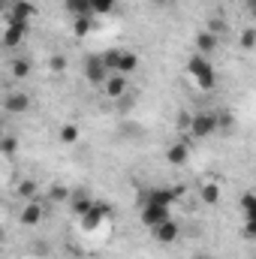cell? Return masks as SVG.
<instances>
[{
    "instance_id": "cell-3",
    "label": "cell",
    "mask_w": 256,
    "mask_h": 259,
    "mask_svg": "<svg viewBox=\"0 0 256 259\" xmlns=\"http://www.w3.org/2000/svg\"><path fill=\"white\" fill-rule=\"evenodd\" d=\"M220 130V112H196L190 118L193 139H208Z\"/></svg>"
},
{
    "instance_id": "cell-8",
    "label": "cell",
    "mask_w": 256,
    "mask_h": 259,
    "mask_svg": "<svg viewBox=\"0 0 256 259\" xmlns=\"http://www.w3.org/2000/svg\"><path fill=\"white\" fill-rule=\"evenodd\" d=\"M139 220H142V226H148V229L154 232L160 223L172 220V214H169V208H163V205H142V211H139Z\"/></svg>"
},
{
    "instance_id": "cell-13",
    "label": "cell",
    "mask_w": 256,
    "mask_h": 259,
    "mask_svg": "<svg viewBox=\"0 0 256 259\" xmlns=\"http://www.w3.org/2000/svg\"><path fill=\"white\" fill-rule=\"evenodd\" d=\"M217 46H220V36H217V33H211V30H199V33H196V55L211 58V55L217 52Z\"/></svg>"
},
{
    "instance_id": "cell-29",
    "label": "cell",
    "mask_w": 256,
    "mask_h": 259,
    "mask_svg": "<svg viewBox=\"0 0 256 259\" xmlns=\"http://www.w3.org/2000/svg\"><path fill=\"white\" fill-rule=\"evenodd\" d=\"M244 3H247V9H250V12L256 15V0H244Z\"/></svg>"
},
{
    "instance_id": "cell-12",
    "label": "cell",
    "mask_w": 256,
    "mask_h": 259,
    "mask_svg": "<svg viewBox=\"0 0 256 259\" xmlns=\"http://www.w3.org/2000/svg\"><path fill=\"white\" fill-rule=\"evenodd\" d=\"M42 214H46L42 202H39V199H30V202H24V208H21L18 220H21V226H36V223L42 220Z\"/></svg>"
},
{
    "instance_id": "cell-10",
    "label": "cell",
    "mask_w": 256,
    "mask_h": 259,
    "mask_svg": "<svg viewBox=\"0 0 256 259\" xmlns=\"http://www.w3.org/2000/svg\"><path fill=\"white\" fill-rule=\"evenodd\" d=\"M241 214H244V235L256 238V193L241 196Z\"/></svg>"
},
{
    "instance_id": "cell-9",
    "label": "cell",
    "mask_w": 256,
    "mask_h": 259,
    "mask_svg": "<svg viewBox=\"0 0 256 259\" xmlns=\"http://www.w3.org/2000/svg\"><path fill=\"white\" fill-rule=\"evenodd\" d=\"M181 196L178 187H154V190H145L142 196V205H163V208H172V202Z\"/></svg>"
},
{
    "instance_id": "cell-23",
    "label": "cell",
    "mask_w": 256,
    "mask_h": 259,
    "mask_svg": "<svg viewBox=\"0 0 256 259\" xmlns=\"http://www.w3.org/2000/svg\"><path fill=\"white\" fill-rule=\"evenodd\" d=\"M91 6H94V15H109L118 6V0H91Z\"/></svg>"
},
{
    "instance_id": "cell-18",
    "label": "cell",
    "mask_w": 256,
    "mask_h": 259,
    "mask_svg": "<svg viewBox=\"0 0 256 259\" xmlns=\"http://www.w3.org/2000/svg\"><path fill=\"white\" fill-rule=\"evenodd\" d=\"M94 202H97V199H91L88 193H81V190H75V193L69 196V202H66V205H69V211H72L75 217H81V214H88V211L94 208Z\"/></svg>"
},
{
    "instance_id": "cell-14",
    "label": "cell",
    "mask_w": 256,
    "mask_h": 259,
    "mask_svg": "<svg viewBox=\"0 0 256 259\" xmlns=\"http://www.w3.org/2000/svg\"><path fill=\"white\" fill-rule=\"evenodd\" d=\"M3 109H6L9 115H21V112L30 109V97H27L24 91H12V94H6V100H3Z\"/></svg>"
},
{
    "instance_id": "cell-26",
    "label": "cell",
    "mask_w": 256,
    "mask_h": 259,
    "mask_svg": "<svg viewBox=\"0 0 256 259\" xmlns=\"http://www.w3.org/2000/svg\"><path fill=\"white\" fill-rule=\"evenodd\" d=\"M0 154H3V157H12V154H15V139H12V136H3V142H0Z\"/></svg>"
},
{
    "instance_id": "cell-16",
    "label": "cell",
    "mask_w": 256,
    "mask_h": 259,
    "mask_svg": "<svg viewBox=\"0 0 256 259\" xmlns=\"http://www.w3.org/2000/svg\"><path fill=\"white\" fill-rule=\"evenodd\" d=\"M30 15H33V3L30 0H12L6 6V18H12V21H30Z\"/></svg>"
},
{
    "instance_id": "cell-21",
    "label": "cell",
    "mask_w": 256,
    "mask_h": 259,
    "mask_svg": "<svg viewBox=\"0 0 256 259\" xmlns=\"http://www.w3.org/2000/svg\"><path fill=\"white\" fill-rule=\"evenodd\" d=\"M9 72H12V78H27L30 75V64L24 61V58H12V66H9Z\"/></svg>"
},
{
    "instance_id": "cell-11",
    "label": "cell",
    "mask_w": 256,
    "mask_h": 259,
    "mask_svg": "<svg viewBox=\"0 0 256 259\" xmlns=\"http://www.w3.org/2000/svg\"><path fill=\"white\" fill-rule=\"evenodd\" d=\"M199 199H202V205H217V202L223 199L220 181H217V178H205V181L199 184Z\"/></svg>"
},
{
    "instance_id": "cell-24",
    "label": "cell",
    "mask_w": 256,
    "mask_h": 259,
    "mask_svg": "<svg viewBox=\"0 0 256 259\" xmlns=\"http://www.w3.org/2000/svg\"><path fill=\"white\" fill-rule=\"evenodd\" d=\"M238 46H241L244 52H250V49H256V27H247V30L241 33V39H238Z\"/></svg>"
},
{
    "instance_id": "cell-1",
    "label": "cell",
    "mask_w": 256,
    "mask_h": 259,
    "mask_svg": "<svg viewBox=\"0 0 256 259\" xmlns=\"http://www.w3.org/2000/svg\"><path fill=\"white\" fill-rule=\"evenodd\" d=\"M187 75L193 78V84L199 91H205V94H211L217 88V69H214V64L205 55H196L193 52L190 58H187Z\"/></svg>"
},
{
    "instance_id": "cell-2",
    "label": "cell",
    "mask_w": 256,
    "mask_h": 259,
    "mask_svg": "<svg viewBox=\"0 0 256 259\" xmlns=\"http://www.w3.org/2000/svg\"><path fill=\"white\" fill-rule=\"evenodd\" d=\"M103 58H106L112 72H121V75H130L139 66V55L130 49H109V52H103Z\"/></svg>"
},
{
    "instance_id": "cell-27",
    "label": "cell",
    "mask_w": 256,
    "mask_h": 259,
    "mask_svg": "<svg viewBox=\"0 0 256 259\" xmlns=\"http://www.w3.org/2000/svg\"><path fill=\"white\" fill-rule=\"evenodd\" d=\"M69 190H64V187H52V193H49V199H55V202H69Z\"/></svg>"
},
{
    "instance_id": "cell-20",
    "label": "cell",
    "mask_w": 256,
    "mask_h": 259,
    "mask_svg": "<svg viewBox=\"0 0 256 259\" xmlns=\"http://www.w3.org/2000/svg\"><path fill=\"white\" fill-rule=\"evenodd\" d=\"M72 33L75 36H88L91 33V27H94V15H81V18H72Z\"/></svg>"
},
{
    "instance_id": "cell-25",
    "label": "cell",
    "mask_w": 256,
    "mask_h": 259,
    "mask_svg": "<svg viewBox=\"0 0 256 259\" xmlns=\"http://www.w3.org/2000/svg\"><path fill=\"white\" fill-rule=\"evenodd\" d=\"M18 193H21L24 202H30V199H36V184H33V181H21V184H18Z\"/></svg>"
},
{
    "instance_id": "cell-15",
    "label": "cell",
    "mask_w": 256,
    "mask_h": 259,
    "mask_svg": "<svg viewBox=\"0 0 256 259\" xmlns=\"http://www.w3.org/2000/svg\"><path fill=\"white\" fill-rule=\"evenodd\" d=\"M151 235H154V241H160V244H175L178 235H181V226H178L175 220H166V223H160Z\"/></svg>"
},
{
    "instance_id": "cell-5",
    "label": "cell",
    "mask_w": 256,
    "mask_h": 259,
    "mask_svg": "<svg viewBox=\"0 0 256 259\" xmlns=\"http://www.w3.org/2000/svg\"><path fill=\"white\" fill-rule=\"evenodd\" d=\"M106 220H109V205H106V202H94V208H91L88 214L78 217V226H81V232L94 235L97 229H103Z\"/></svg>"
},
{
    "instance_id": "cell-7",
    "label": "cell",
    "mask_w": 256,
    "mask_h": 259,
    "mask_svg": "<svg viewBox=\"0 0 256 259\" xmlns=\"http://www.w3.org/2000/svg\"><path fill=\"white\" fill-rule=\"evenodd\" d=\"M27 30H30L27 21H12V18H6V27H3V46H6V49H18V46H24Z\"/></svg>"
},
{
    "instance_id": "cell-17",
    "label": "cell",
    "mask_w": 256,
    "mask_h": 259,
    "mask_svg": "<svg viewBox=\"0 0 256 259\" xmlns=\"http://www.w3.org/2000/svg\"><path fill=\"white\" fill-rule=\"evenodd\" d=\"M187 160H190V145L187 142H175V145L166 148V163L169 166H184Z\"/></svg>"
},
{
    "instance_id": "cell-19",
    "label": "cell",
    "mask_w": 256,
    "mask_h": 259,
    "mask_svg": "<svg viewBox=\"0 0 256 259\" xmlns=\"http://www.w3.org/2000/svg\"><path fill=\"white\" fill-rule=\"evenodd\" d=\"M66 12L69 18H81V15H94L91 0H66Z\"/></svg>"
},
{
    "instance_id": "cell-22",
    "label": "cell",
    "mask_w": 256,
    "mask_h": 259,
    "mask_svg": "<svg viewBox=\"0 0 256 259\" xmlns=\"http://www.w3.org/2000/svg\"><path fill=\"white\" fill-rule=\"evenodd\" d=\"M58 136H61L64 145H75V142H78V124H64Z\"/></svg>"
},
{
    "instance_id": "cell-6",
    "label": "cell",
    "mask_w": 256,
    "mask_h": 259,
    "mask_svg": "<svg viewBox=\"0 0 256 259\" xmlns=\"http://www.w3.org/2000/svg\"><path fill=\"white\" fill-rule=\"evenodd\" d=\"M100 91H103V97H106V100H115V103H121V100L127 97V91H130V75L112 72V75L106 78V84H103Z\"/></svg>"
},
{
    "instance_id": "cell-4",
    "label": "cell",
    "mask_w": 256,
    "mask_h": 259,
    "mask_svg": "<svg viewBox=\"0 0 256 259\" xmlns=\"http://www.w3.org/2000/svg\"><path fill=\"white\" fill-rule=\"evenodd\" d=\"M109 75H112V69H109V64H106L103 55H88V58H84V78H88L94 88H103Z\"/></svg>"
},
{
    "instance_id": "cell-28",
    "label": "cell",
    "mask_w": 256,
    "mask_h": 259,
    "mask_svg": "<svg viewBox=\"0 0 256 259\" xmlns=\"http://www.w3.org/2000/svg\"><path fill=\"white\" fill-rule=\"evenodd\" d=\"M64 66H66L64 55H55V58H52V69H55V72H61V69H64Z\"/></svg>"
}]
</instances>
